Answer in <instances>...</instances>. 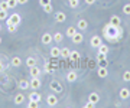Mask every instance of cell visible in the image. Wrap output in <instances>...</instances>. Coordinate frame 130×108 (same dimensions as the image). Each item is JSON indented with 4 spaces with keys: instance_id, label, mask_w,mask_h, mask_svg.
Returning <instances> with one entry per match:
<instances>
[{
    "instance_id": "14",
    "label": "cell",
    "mask_w": 130,
    "mask_h": 108,
    "mask_svg": "<svg viewBox=\"0 0 130 108\" xmlns=\"http://www.w3.org/2000/svg\"><path fill=\"white\" fill-rule=\"evenodd\" d=\"M119 95H120L121 99H127L130 97V91L127 88H123V89H120V94H119Z\"/></svg>"
},
{
    "instance_id": "32",
    "label": "cell",
    "mask_w": 130,
    "mask_h": 108,
    "mask_svg": "<svg viewBox=\"0 0 130 108\" xmlns=\"http://www.w3.org/2000/svg\"><path fill=\"white\" fill-rule=\"evenodd\" d=\"M52 10H54V7H52L51 3L46 5V6H43V12H45V13H52Z\"/></svg>"
},
{
    "instance_id": "5",
    "label": "cell",
    "mask_w": 130,
    "mask_h": 108,
    "mask_svg": "<svg viewBox=\"0 0 130 108\" xmlns=\"http://www.w3.org/2000/svg\"><path fill=\"white\" fill-rule=\"evenodd\" d=\"M46 104L49 105V107H55L56 104H58V98H56L55 95L52 94V95H48V98H46Z\"/></svg>"
},
{
    "instance_id": "12",
    "label": "cell",
    "mask_w": 130,
    "mask_h": 108,
    "mask_svg": "<svg viewBox=\"0 0 130 108\" xmlns=\"http://www.w3.org/2000/svg\"><path fill=\"white\" fill-rule=\"evenodd\" d=\"M65 19H67V16H65L64 12H58V13L55 14V20L58 22V23H62V22H65Z\"/></svg>"
},
{
    "instance_id": "41",
    "label": "cell",
    "mask_w": 130,
    "mask_h": 108,
    "mask_svg": "<svg viewBox=\"0 0 130 108\" xmlns=\"http://www.w3.org/2000/svg\"><path fill=\"white\" fill-rule=\"evenodd\" d=\"M100 62V66H107V61L106 59H103V61H98Z\"/></svg>"
},
{
    "instance_id": "24",
    "label": "cell",
    "mask_w": 130,
    "mask_h": 108,
    "mask_svg": "<svg viewBox=\"0 0 130 108\" xmlns=\"http://www.w3.org/2000/svg\"><path fill=\"white\" fill-rule=\"evenodd\" d=\"M70 58H71V61H74V62H77L79 59V53L77 51H71V53H70Z\"/></svg>"
},
{
    "instance_id": "40",
    "label": "cell",
    "mask_w": 130,
    "mask_h": 108,
    "mask_svg": "<svg viewBox=\"0 0 130 108\" xmlns=\"http://www.w3.org/2000/svg\"><path fill=\"white\" fill-rule=\"evenodd\" d=\"M94 107H95V104L91 102V101H88V102L85 104V108H94Z\"/></svg>"
},
{
    "instance_id": "45",
    "label": "cell",
    "mask_w": 130,
    "mask_h": 108,
    "mask_svg": "<svg viewBox=\"0 0 130 108\" xmlns=\"http://www.w3.org/2000/svg\"><path fill=\"white\" fill-rule=\"evenodd\" d=\"M88 66H90V68H91V69H93L94 66H95V63H94L93 61H90V62H88Z\"/></svg>"
},
{
    "instance_id": "16",
    "label": "cell",
    "mask_w": 130,
    "mask_h": 108,
    "mask_svg": "<svg viewBox=\"0 0 130 108\" xmlns=\"http://www.w3.org/2000/svg\"><path fill=\"white\" fill-rule=\"evenodd\" d=\"M120 17H119V16H116V14H114V16H111V19H110V25H113V26H117V28H119V26H120Z\"/></svg>"
},
{
    "instance_id": "11",
    "label": "cell",
    "mask_w": 130,
    "mask_h": 108,
    "mask_svg": "<svg viewBox=\"0 0 130 108\" xmlns=\"http://www.w3.org/2000/svg\"><path fill=\"white\" fill-rule=\"evenodd\" d=\"M29 72H30V76H39L41 75V69H39L36 65L30 66V68H29Z\"/></svg>"
},
{
    "instance_id": "15",
    "label": "cell",
    "mask_w": 130,
    "mask_h": 108,
    "mask_svg": "<svg viewBox=\"0 0 130 108\" xmlns=\"http://www.w3.org/2000/svg\"><path fill=\"white\" fill-rule=\"evenodd\" d=\"M88 101H91V102H94V104H97L98 101H100V97H98L97 92H91V94L88 95Z\"/></svg>"
},
{
    "instance_id": "20",
    "label": "cell",
    "mask_w": 130,
    "mask_h": 108,
    "mask_svg": "<svg viewBox=\"0 0 130 108\" xmlns=\"http://www.w3.org/2000/svg\"><path fill=\"white\" fill-rule=\"evenodd\" d=\"M23 101H25V95L23 94H18L16 97H14V104H16V105L23 104Z\"/></svg>"
},
{
    "instance_id": "3",
    "label": "cell",
    "mask_w": 130,
    "mask_h": 108,
    "mask_svg": "<svg viewBox=\"0 0 130 108\" xmlns=\"http://www.w3.org/2000/svg\"><path fill=\"white\" fill-rule=\"evenodd\" d=\"M29 85H30V88L32 89H38V88H41V79H39V76H32V79L29 81Z\"/></svg>"
},
{
    "instance_id": "10",
    "label": "cell",
    "mask_w": 130,
    "mask_h": 108,
    "mask_svg": "<svg viewBox=\"0 0 130 108\" xmlns=\"http://www.w3.org/2000/svg\"><path fill=\"white\" fill-rule=\"evenodd\" d=\"M100 45H101V39H100V36H97V35L93 36V38H91V46H93V48H98Z\"/></svg>"
},
{
    "instance_id": "9",
    "label": "cell",
    "mask_w": 130,
    "mask_h": 108,
    "mask_svg": "<svg viewBox=\"0 0 130 108\" xmlns=\"http://www.w3.org/2000/svg\"><path fill=\"white\" fill-rule=\"evenodd\" d=\"M67 81H68V82H75V81H77V72H75V71H70V72L67 74Z\"/></svg>"
},
{
    "instance_id": "29",
    "label": "cell",
    "mask_w": 130,
    "mask_h": 108,
    "mask_svg": "<svg viewBox=\"0 0 130 108\" xmlns=\"http://www.w3.org/2000/svg\"><path fill=\"white\" fill-rule=\"evenodd\" d=\"M7 17H9V16H7V10L0 9V20H6Z\"/></svg>"
},
{
    "instance_id": "38",
    "label": "cell",
    "mask_w": 130,
    "mask_h": 108,
    "mask_svg": "<svg viewBox=\"0 0 130 108\" xmlns=\"http://www.w3.org/2000/svg\"><path fill=\"white\" fill-rule=\"evenodd\" d=\"M107 53H98L97 55V61H103V59H106Z\"/></svg>"
},
{
    "instance_id": "17",
    "label": "cell",
    "mask_w": 130,
    "mask_h": 108,
    "mask_svg": "<svg viewBox=\"0 0 130 108\" xmlns=\"http://www.w3.org/2000/svg\"><path fill=\"white\" fill-rule=\"evenodd\" d=\"M19 88H20V89H28V88H30L29 81H28V79H20V81H19Z\"/></svg>"
},
{
    "instance_id": "47",
    "label": "cell",
    "mask_w": 130,
    "mask_h": 108,
    "mask_svg": "<svg viewBox=\"0 0 130 108\" xmlns=\"http://www.w3.org/2000/svg\"><path fill=\"white\" fill-rule=\"evenodd\" d=\"M0 43H2V38H0Z\"/></svg>"
},
{
    "instance_id": "28",
    "label": "cell",
    "mask_w": 130,
    "mask_h": 108,
    "mask_svg": "<svg viewBox=\"0 0 130 108\" xmlns=\"http://www.w3.org/2000/svg\"><path fill=\"white\" fill-rule=\"evenodd\" d=\"M62 39H64V36H62V33H59V32H56L55 35H54V40L55 42H62Z\"/></svg>"
},
{
    "instance_id": "43",
    "label": "cell",
    "mask_w": 130,
    "mask_h": 108,
    "mask_svg": "<svg viewBox=\"0 0 130 108\" xmlns=\"http://www.w3.org/2000/svg\"><path fill=\"white\" fill-rule=\"evenodd\" d=\"M28 2H29V0H18V3H19V5H26Z\"/></svg>"
},
{
    "instance_id": "7",
    "label": "cell",
    "mask_w": 130,
    "mask_h": 108,
    "mask_svg": "<svg viewBox=\"0 0 130 108\" xmlns=\"http://www.w3.org/2000/svg\"><path fill=\"white\" fill-rule=\"evenodd\" d=\"M97 74H98L100 78H106V76L108 75V72H107V66H98Z\"/></svg>"
},
{
    "instance_id": "44",
    "label": "cell",
    "mask_w": 130,
    "mask_h": 108,
    "mask_svg": "<svg viewBox=\"0 0 130 108\" xmlns=\"http://www.w3.org/2000/svg\"><path fill=\"white\" fill-rule=\"evenodd\" d=\"M85 3H87V5H94L95 0H85Z\"/></svg>"
},
{
    "instance_id": "42",
    "label": "cell",
    "mask_w": 130,
    "mask_h": 108,
    "mask_svg": "<svg viewBox=\"0 0 130 108\" xmlns=\"http://www.w3.org/2000/svg\"><path fill=\"white\" fill-rule=\"evenodd\" d=\"M5 68H6V65H5L2 61H0V72H2V71H5Z\"/></svg>"
},
{
    "instance_id": "4",
    "label": "cell",
    "mask_w": 130,
    "mask_h": 108,
    "mask_svg": "<svg viewBox=\"0 0 130 108\" xmlns=\"http://www.w3.org/2000/svg\"><path fill=\"white\" fill-rule=\"evenodd\" d=\"M41 40H42L43 45H49V43L54 40V36H52L51 33H43V35H42V38H41Z\"/></svg>"
},
{
    "instance_id": "21",
    "label": "cell",
    "mask_w": 130,
    "mask_h": 108,
    "mask_svg": "<svg viewBox=\"0 0 130 108\" xmlns=\"http://www.w3.org/2000/svg\"><path fill=\"white\" fill-rule=\"evenodd\" d=\"M51 56L52 58L61 56V49H59V48H52V49H51Z\"/></svg>"
},
{
    "instance_id": "39",
    "label": "cell",
    "mask_w": 130,
    "mask_h": 108,
    "mask_svg": "<svg viewBox=\"0 0 130 108\" xmlns=\"http://www.w3.org/2000/svg\"><path fill=\"white\" fill-rule=\"evenodd\" d=\"M51 3V0H39V5L43 7V6H46V5H49Z\"/></svg>"
},
{
    "instance_id": "22",
    "label": "cell",
    "mask_w": 130,
    "mask_h": 108,
    "mask_svg": "<svg viewBox=\"0 0 130 108\" xmlns=\"http://www.w3.org/2000/svg\"><path fill=\"white\" fill-rule=\"evenodd\" d=\"M75 33H77V29H75L74 26H70V28L67 29V36H68V38H72Z\"/></svg>"
},
{
    "instance_id": "31",
    "label": "cell",
    "mask_w": 130,
    "mask_h": 108,
    "mask_svg": "<svg viewBox=\"0 0 130 108\" xmlns=\"http://www.w3.org/2000/svg\"><path fill=\"white\" fill-rule=\"evenodd\" d=\"M19 26H16V25H13V23H10V25H7V30H9L10 33H14L16 32V29H18Z\"/></svg>"
},
{
    "instance_id": "26",
    "label": "cell",
    "mask_w": 130,
    "mask_h": 108,
    "mask_svg": "<svg viewBox=\"0 0 130 108\" xmlns=\"http://www.w3.org/2000/svg\"><path fill=\"white\" fill-rule=\"evenodd\" d=\"M97 49H98V53H108V46H107V45H103L101 43Z\"/></svg>"
},
{
    "instance_id": "13",
    "label": "cell",
    "mask_w": 130,
    "mask_h": 108,
    "mask_svg": "<svg viewBox=\"0 0 130 108\" xmlns=\"http://www.w3.org/2000/svg\"><path fill=\"white\" fill-rule=\"evenodd\" d=\"M51 88H52V91H55V92H61V91H62L61 84L59 82H56V81H52L51 82Z\"/></svg>"
},
{
    "instance_id": "34",
    "label": "cell",
    "mask_w": 130,
    "mask_h": 108,
    "mask_svg": "<svg viewBox=\"0 0 130 108\" xmlns=\"http://www.w3.org/2000/svg\"><path fill=\"white\" fill-rule=\"evenodd\" d=\"M123 81H126V82H130V71H126L124 74H123Z\"/></svg>"
},
{
    "instance_id": "27",
    "label": "cell",
    "mask_w": 130,
    "mask_h": 108,
    "mask_svg": "<svg viewBox=\"0 0 130 108\" xmlns=\"http://www.w3.org/2000/svg\"><path fill=\"white\" fill-rule=\"evenodd\" d=\"M70 53H71V51L68 49V48H62V49H61V56L70 58Z\"/></svg>"
},
{
    "instance_id": "19",
    "label": "cell",
    "mask_w": 130,
    "mask_h": 108,
    "mask_svg": "<svg viewBox=\"0 0 130 108\" xmlns=\"http://www.w3.org/2000/svg\"><path fill=\"white\" fill-rule=\"evenodd\" d=\"M10 65L12 66H20L22 65V59H20L19 56H13L12 61H10Z\"/></svg>"
},
{
    "instance_id": "6",
    "label": "cell",
    "mask_w": 130,
    "mask_h": 108,
    "mask_svg": "<svg viewBox=\"0 0 130 108\" xmlns=\"http://www.w3.org/2000/svg\"><path fill=\"white\" fill-rule=\"evenodd\" d=\"M29 99H30V101H36V102H39V101L42 99V97H41V94L38 92L36 89H35L33 92H30V94H29Z\"/></svg>"
},
{
    "instance_id": "30",
    "label": "cell",
    "mask_w": 130,
    "mask_h": 108,
    "mask_svg": "<svg viewBox=\"0 0 130 108\" xmlns=\"http://www.w3.org/2000/svg\"><path fill=\"white\" fill-rule=\"evenodd\" d=\"M7 5H9V9H14L19 3H18V0H7Z\"/></svg>"
},
{
    "instance_id": "18",
    "label": "cell",
    "mask_w": 130,
    "mask_h": 108,
    "mask_svg": "<svg viewBox=\"0 0 130 108\" xmlns=\"http://www.w3.org/2000/svg\"><path fill=\"white\" fill-rule=\"evenodd\" d=\"M71 39H72V42H74V43H81V42H83V39H84V36L81 35V33L77 32V33H75V35H74V36H72Z\"/></svg>"
},
{
    "instance_id": "8",
    "label": "cell",
    "mask_w": 130,
    "mask_h": 108,
    "mask_svg": "<svg viewBox=\"0 0 130 108\" xmlns=\"http://www.w3.org/2000/svg\"><path fill=\"white\" fill-rule=\"evenodd\" d=\"M77 28H78L79 30H85V29L88 28V22L85 19H79L78 23H77Z\"/></svg>"
},
{
    "instance_id": "33",
    "label": "cell",
    "mask_w": 130,
    "mask_h": 108,
    "mask_svg": "<svg viewBox=\"0 0 130 108\" xmlns=\"http://www.w3.org/2000/svg\"><path fill=\"white\" fill-rule=\"evenodd\" d=\"M0 9H3V10H9V5H7V0H5V2H0Z\"/></svg>"
},
{
    "instance_id": "1",
    "label": "cell",
    "mask_w": 130,
    "mask_h": 108,
    "mask_svg": "<svg viewBox=\"0 0 130 108\" xmlns=\"http://www.w3.org/2000/svg\"><path fill=\"white\" fill-rule=\"evenodd\" d=\"M104 35H106V38L108 40H111V42H117L119 39L123 36V30L120 29V26L117 28V26H113V25H106V28H104Z\"/></svg>"
},
{
    "instance_id": "46",
    "label": "cell",
    "mask_w": 130,
    "mask_h": 108,
    "mask_svg": "<svg viewBox=\"0 0 130 108\" xmlns=\"http://www.w3.org/2000/svg\"><path fill=\"white\" fill-rule=\"evenodd\" d=\"M0 30H2V25H0Z\"/></svg>"
},
{
    "instance_id": "35",
    "label": "cell",
    "mask_w": 130,
    "mask_h": 108,
    "mask_svg": "<svg viewBox=\"0 0 130 108\" xmlns=\"http://www.w3.org/2000/svg\"><path fill=\"white\" fill-rule=\"evenodd\" d=\"M123 13H124V14H130V3H127V5L123 6Z\"/></svg>"
},
{
    "instance_id": "25",
    "label": "cell",
    "mask_w": 130,
    "mask_h": 108,
    "mask_svg": "<svg viewBox=\"0 0 130 108\" xmlns=\"http://www.w3.org/2000/svg\"><path fill=\"white\" fill-rule=\"evenodd\" d=\"M26 65H28L29 68H30V66H35L36 65V59H35L33 56H29L28 59H26Z\"/></svg>"
},
{
    "instance_id": "23",
    "label": "cell",
    "mask_w": 130,
    "mask_h": 108,
    "mask_svg": "<svg viewBox=\"0 0 130 108\" xmlns=\"http://www.w3.org/2000/svg\"><path fill=\"white\" fill-rule=\"evenodd\" d=\"M55 71V66L52 65L51 62H46V65H45V72H48V74H52Z\"/></svg>"
},
{
    "instance_id": "2",
    "label": "cell",
    "mask_w": 130,
    "mask_h": 108,
    "mask_svg": "<svg viewBox=\"0 0 130 108\" xmlns=\"http://www.w3.org/2000/svg\"><path fill=\"white\" fill-rule=\"evenodd\" d=\"M20 22H22V17H20V14H19V13L10 14L9 17L6 19V25L13 23V25H16V26H19V25H20Z\"/></svg>"
},
{
    "instance_id": "36",
    "label": "cell",
    "mask_w": 130,
    "mask_h": 108,
    "mask_svg": "<svg viewBox=\"0 0 130 108\" xmlns=\"http://www.w3.org/2000/svg\"><path fill=\"white\" fill-rule=\"evenodd\" d=\"M38 105H39V102H36V101H29V104H28L29 108H36Z\"/></svg>"
},
{
    "instance_id": "37",
    "label": "cell",
    "mask_w": 130,
    "mask_h": 108,
    "mask_svg": "<svg viewBox=\"0 0 130 108\" xmlns=\"http://www.w3.org/2000/svg\"><path fill=\"white\" fill-rule=\"evenodd\" d=\"M79 3V0H70V6L71 7H77Z\"/></svg>"
}]
</instances>
